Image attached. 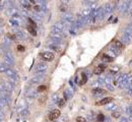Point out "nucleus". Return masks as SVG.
<instances>
[{
  "label": "nucleus",
  "instance_id": "obj_33",
  "mask_svg": "<svg viewBox=\"0 0 132 122\" xmlns=\"http://www.w3.org/2000/svg\"><path fill=\"white\" fill-rule=\"evenodd\" d=\"M95 2H97V0H85L84 4L85 5H92L93 3H95Z\"/></svg>",
  "mask_w": 132,
  "mask_h": 122
},
{
  "label": "nucleus",
  "instance_id": "obj_12",
  "mask_svg": "<svg viewBox=\"0 0 132 122\" xmlns=\"http://www.w3.org/2000/svg\"><path fill=\"white\" fill-rule=\"evenodd\" d=\"M50 37L52 38V39H54V40H59V41H61L62 37H63V34H59V33H53V32H51V34H50Z\"/></svg>",
  "mask_w": 132,
  "mask_h": 122
},
{
  "label": "nucleus",
  "instance_id": "obj_40",
  "mask_svg": "<svg viewBox=\"0 0 132 122\" xmlns=\"http://www.w3.org/2000/svg\"><path fill=\"white\" fill-rule=\"evenodd\" d=\"M35 10L37 11V12H41V11H42V8H41L40 5H36L35 6Z\"/></svg>",
  "mask_w": 132,
  "mask_h": 122
},
{
  "label": "nucleus",
  "instance_id": "obj_2",
  "mask_svg": "<svg viewBox=\"0 0 132 122\" xmlns=\"http://www.w3.org/2000/svg\"><path fill=\"white\" fill-rule=\"evenodd\" d=\"M47 69H48V65H47V63H45V62H40L36 67L37 74L38 75H42V76L44 75V72L46 71Z\"/></svg>",
  "mask_w": 132,
  "mask_h": 122
},
{
  "label": "nucleus",
  "instance_id": "obj_26",
  "mask_svg": "<svg viewBox=\"0 0 132 122\" xmlns=\"http://www.w3.org/2000/svg\"><path fill=\"white\" fill-rule=\"evenodd\" d=\"M29 110L28 109H24L22 111H20V116L21 117H26V116H29Z\"/></svg>",
  "mask_w": 132,
  "mask_h": 122
},
{
  "label": "nucleus",
  "instance_id": "obj_30",
  "mask_svg": "<svg viewBox=\"0 0 132 122\" xmlns=\"http://www.w3.org/2000/svg\"><path fill=\"white\" fill-rule=\"evenodd\" d=\"M125 32H127V33H129V34H131L132 35V22L131 24H129L127 25V28L125 29Z\"/></svg>",
  "mask_w": 132,
  "mask_h": 122
},
{
  "label": "nucleus",
  "instance_id": "obj_32",
  "mask_svg": "<svg viewBox=\"0 0 132 122\" xmlns=\"http://www.w3.org/2000/svg\"><path fill=\"white\" fill-rule=\"evenodd\" d=\"M111 51L114 53L115 55H118L119 53H120V49H118L117 47H115V48H111Z\"/></svg>",
  "mask_w": 132,
  "mask_h": 122
},
{
  "label": "nucleus",
  "instance_id": "obj_42",
  "mask_svg": "<svg viewBox=\"0 0 132 122\" xmlns=\"http://www.w3.org/2000/svg\"><path fill=\"white\" fill-rule=\"evenodd\" d=\"M45 90H46V86H41L38 87V91H39V92H44Z\"/></svg>",
  "mask_w": 132,
  "mask_h": 122
},
{
  "label": "nucleus",
  "instance_id": "obj_34",
  "mask_svg": "<svg viewBox=\"0 0 132 122\" xmlns=\"http://www.w3.org/2000/svg\"><path fill=\"white\" fill-rule=\"evenodd\" d=\"M64 104H65V99H60V100L58 101V105H59V107H63Z\"/></svg>",
  "mask_w": 132,
  "mask_h": 122
},
{
  "label": "nucleus",
  "instance_id": "obj_21",
  "mask_svg": "<svg viewBox=\"0 0 132 122\" xmlns=\"http://www.w3.org/2000/svg\"><path fill=\"white\" fill-rule=\"evenodd\" d=\"M90 13H92V9H90V7H88V8H84L83 10H82V16H89Z\"/></svg>",
  "mask_w": 132,
  "mask_h": 122
},
{
  "label": "nucleus",
  "instance_id": "obj_44",
  "mask_svg": "<svg viewBox=\"0 0 132 122\" xmlns=\"http://www.w3.org/2000/svg\"><path fill=\"white\" fill-rule=\"evenodd\" d=\"M17 49H18V51H20V52L24 51V46H20V45L17 46Z\"/></svg>",
  "mask_w": 132,
  "mask_h": 122
},
{
  "label": "nucleus",
  "instance_id": "obj_17",
  "mask_svg": "<svg viewBox=\"0 0 132 122\" xmlns=\"http://www.w3.org/2000/svg\"><path fill=\"white\" fill-rule=\"evenodd\" d=\"M42 79H43V76L42 75H37L34 78L31 79V83H38V82H40L41 81H42Z\"/></svg>",
  "mask_w": 132,
  "mask_h": 122
},
{
  "label": "nucleus",
  "instance_id": "obj_37",
  "mask_svg": "<svg viewBox=\"0 0 132 122\" xmlns=\"http://www.w3.org/2000/svg\"><path fill=\"white\" fill-rule=\"evenodd\" d=\"M126 112H127V114H129V115H132V105L128 106V108H127V110H126Z\"/></svg>",
  "mask_w": 132,
  "mask_h": 122
},
{
  "label": "nucleus",
  "instance_id": "obj_19",
  "mask_svg": "<svg viewBox=\"0 0 132 122\" xmlns=\"http://www.w3.org/2000/svg\"><path fill=\"white\" fill-rule=\"evenodd\" d=\"M128 2L129 1H126V2H123V4L120 6V11L121 12H123V13H125L126 12V10H127V7H128Z\"/></svg>",
  "mask_w": 132,
  "mask_h": 122
},
{
  "label": "nucleus",
  "instance_id": "obj_16",
  "mask_svg": "<svg viewBox=\"0 0 132 122\" xmlns=\"http://www.w3.org/2000/svg\"><path fill=\"white\" fill-rule=\"evenodd\" d=\"M111 102H112V98H111V97L104 98L103 100H101V102H100V105H103V106H105V105H107V104H109V103H111Z\"/></svg>",
  "mask_w": 132,
  "mask_h": 122
},
{
  "label": "nucleus",
  "instance_id": "obj_35",
  "mask_svg": "<svg viewBox=\"0 0 132 122\" xmlns=\"http://www.w3.org/2000/svg\"><path fill=\"white\" fill-rule=\"evenodd\" d=\"M59 100H58V95L57 94H55L54 96H53V98H52V103H57Z\"/></svg>",
  "mask_w": 132,
  "mask_h": 122
},
{
  "label": "nucleus",
  "instance_id": "obj_3",
  "mask_svg": "<svg viewBox=\"0 0 132 122\" xmlns=\"http://www.w3.org/2000/svg\"><path fill=\"white\" fill-rule=\"evenodd\" d=\"M9 24L11 26H13V28H17L18 25H20V15H14V16H12L10 18V20H9Z\"/></svg>",
  "mask_w": 132,
  "mask_h": 122
},
{
  "label": "nucleus",
  "instance_id": "obj_23",
  "mask_svg": "<svg viewBox=\"0 0 132 122\" xmlns=\"http://www.w3.org/2000/svg\"><path fill=\"white\" fill-rule=\"evenodd\" d=\"M49 47H50L52 50H54V51H56V52H60V47H59V45H57V44H50L49 45Z\"/></svg>",
  "mask_w": 132,
  "mask_h": 122
},
{
  "label": "nucleus",
  "instance_id": "obj_11",
  "mask_svg": "<svg viewBox=\"0 0 132 122\" xmlns=\"http://www.w3.org/2000/svg\"><path fill=\"white\" fill-rule=\"evenodd\" d=\"M26 96H28V98L29 99H35L37 98V91L36 90H29L28 92H26Z\"/></svg>",
  "mask_w": 132,
  "mask_h": 122
},
{
  "label": "nucleus",
  "instance_id": "obj_18",
  "mask_svg": "<svg viewBox=\"0 0 132 122\" xmlns=\"http://www.w3.org/2000/svg\"><path fill=\"white\" fill-rule=\"evenodd\" d=\"M106 109L108 110V111H115V110L117 109V105L116 104H107V106H106Z\"/></svg>",
  "mask_w": 132,
  "mask_h": 122
},
{
  "label": "nucleus",
  "instance_id": "obj_36",
  "mask_svg": "<svg viewBox=\"0 0 132 122\" xmlns=\"http://www.w3.org/2000/svg\"><path fill=\"white\" fill-rule=\"evenodd\" d=\"M112 116L114 118H120V117H121V114H120L119 112H113Z\"/></svg>",
  "mask_w": 132,
  "mask_h": 122
},
{
  "label": "nucleus",
  "instance_id": "obj_15",
  "mask_svg": "<svg viewBox=\"0 0 132 122\" xmlns=\"http://www.w3.org/2000/svg\"><path fill=\"white\" fill-rule=\"evenodd\" d=\"M105 93H106V91L101 89V87H96V89L93 90V94H95V95H103Z\"/></svg>",
  "mask_w": 132,
  "mask_h": 122
},
{
  "label": "nucleus",
  "instance_id": "obj_48",
  "mask_svg": "<svg viewBox=\"0 0 132 122\" xmlns=\"http://www.w3.org/2000/svg\"><path fill=\"white\" fill-rule=\"evenodd\" d=\"M1 8H2V7H1V6H0V10H1Z\"/></svg>",
  "mask_w": 132,
  "mask_h": 122
},
{
  "label": "nucleus",
  "instance_id": "obj_29",
  "mask_svg": "<svg viewBox=\"0 0 132 122\" xmlns=\"http://www.w3.org/2000/svg\"><path fill=\"white\" fill-rule=\"evenodd\" d=\"M34 18H35L37 21H39V22L42 21V16H41L39 13H35V15H34Z\"/></svg>",
  "mask_w": 132,
  "mask_h": 122
},
{
  "label": "nucleus",
  "instance_id": "obj_46",
  "mask_svg": "<svg viewBox=\"0 0 132 122\" xmlns=\"http://www.w3.org/2000/svg\"><path fill=\"white\" fill-rule=\"evenodd\" d=\"M128 94L132 96V89H129V90H128Z\"/></svg>",
  "mask_w": 132,
  "mask_h": 122
},
{
  "label": "nucleus",
  "instance_id": "obj_20",
  "mask_svg": "<svg viewBox=\"0 0 132 122\" xmlns=\"http://www.w3.org/2000/svg\"><path fill=\"white\" fill-rule=\"evenodd\" d=\"M102 59H103L104 62H112L113 61V58L110 56V55H107V54H104L102 56Z\"/></svg>",
  "mask_w": 132,
  "mask_h": 122
},
{
  "label": "nucleus",
  "instance_id": "obj_5",
  "mask_svg": "<svg viewBox=\"0 0 132 122\" xmlns=\"http://www.w3.org/2000/svg\"><path fill=\"white\" fill-rule=\"evenodd\" d=\"M121 40H122L123 43H125V44H130L131 42H132V35L124 30V34H123L122 37H121Z\"/></svg>",
  "mask_w": 132,
  "mask_h": 122
},
{
  "label": "nucleus",
  "instance_id": "obj_22",
  "mask_svg": "<svg viewBox=\"0 0 132 122\" xmlns=\"http://www.w3.org/2000/svg\"><path fill=\"white\" fill-rule=\"evenodd\" d=\"M71 97H72V93H71L70 89L66 90L65 92H64V99H65V100H67V99H70Z\"/></svg>",
  "mask_w": 132,
  "mask_h": 122
},
{
  "label": "nucleus",
  "instance_id": "obj_4",
  "mask_svg": "<svg viewBox=\"0 0 132 122\" xmlns=\"http://www.w3.org/2000/svg\"><path fill=\"white\" fill-rule=\"evenodd\" d=\"M2 86H4V89L9 92V93H11L13 90H14V83H12L10 81H2Z\"/></svg>",
  "mask_w": 132,
  "mask_h": 122
},
{
  "label": "nucleus",
  "instance_id": "obj_14",
  "mask_svg": "<svg viewBox=\"0 0 132 122\" xmlns=\"http://www.w3.org/2000/svg\"><path fill=\"white\" fill-rule=\"evenodd\" d=\"M54 26H56V28H57V29H59L60 30H61V32H64V30H65V25H64L63 24V22L61 21V22H56V24L54 25Z\"/></svg>",
  "mask_w": 132,
  "mask_h": 122
},
{
  "label": "nucleus",
  "instance_id": "obj_31",
  "mask_svg": "<svg viewBox=\"0 0 132 122\" xmlns=\"http://www.w3.org/2000/svg\"><path fill=\"white\" fill-rule=\"evenodd\" d=\"M81 77H82V78H81V82H80V83H81V85H83V83H85L86 81H88V77H86V75H85L84 73L81 74Z\"/></svg>",
  "mask_w": 132,
  "mask_h": 122
},
{
  "label": "nucleus",
  "instance_id": "obj_43",
  "mask_svg": "<svg viewBox=\"0 0 132 122\" xmlns=\"http://www.w3.org/2000/svg\"><path fill=\"white\" fill-rule=\"evenodd\" d=\"M66 7H67V5H64V4H62L61 6H60V10H61V11H65L66 10Z\"/></svg>",
  "mask_w": 132,
  "mask_h": 122
},
{
  "label": "nucleus",
  "instance_id": "obj_49",
  "mask_svg": "<svg viewBox=\"0 0 132 122\" xmlns=\"http://www.w3.org/2000/svg\"><path fill=\"white\" fill-rule=\"evenodd\" d=\"M0 122H1V119H0Z\"/></svg>",
  "mask_w": 132,
  "mask_h": 122
},
{
  "label": "nucleus",
  "instance_id": "obj_28",
  "mask_svg": "<svg viewBox=\"0 0 132 122\" xmlns=\"http://www.w3.org/2000/svg\"><path fill=\"white\" fill-rule=\"evenodd\" d=\"M7 67L8 66L5 65V64H0V72H1V73H5Z\"/></svg>",
  "mask_w": 132,
  "mask_h": 122
},
{
  "label": "nucleus",
  "instance_id": "obj_10",
  "mask_svg": "<svg viewBox=\"0 0 132 122\" xmlns=\"http://www.w3.org/2000/svg\"><path fill=\"white\" fill-rule=\"evenodd\" d=\"M123 77H124V74H119V75H117V76H116V78L114 79V85H115V86H120V85L122 83Z\"/></svg>",
  "mask_w": 132,
  "mask_h": 122
},
{
  "label": "nucleus",
  "instance_id": "obj_38",
  "mask_svg": "<svg viewBox=\"0 0 132 122\" xmlns=\"http://www.w3.org/2000/svg\"><path fill=\"white\" fill-rule=\"evenodd\" d=\"M104 119H105V117H104V115L103 114H99V116H98V120H99L100 122H103L104 121Z\"/></svg>",
  "mask_w": 132,
  "mask_h": 122
},
{
  "label": "nucleus",
  "instance_id": "obj_45",
  "mask_svg": "<svg viewBox=\"0 0 132 122\" xmlns=\"http://www.w3.org/2000/svg\"><path fill=\"white\" fill-rule=\"evenodd\" d=\"M70 0H61V3L64 5H68V3H69Z\"/></svg>",
  "mask_w": 132,
  "mask_h": 122
},
{
  "label": "nucleus",
  "instance_id": "obj_6",
  "mask_svg": "<svg viewBox=\"0 0 132 122\" xmlns=\"http://www.w3.org/2000/svg\"><path fill=\"white\" fill-rule=\"evenodd\" d=\"M60 111L59 110H57V109H55V110H53V111L50 113V115H49V119H50L51 121H54V120H56L57 118H59L60 117Z\"/></svg>",
  "mask_w": 132,
  "mask_h": 122
},
{
  "label": "nucleus",
  "instance_id": "obj_27",
  "mask_svg": "<svg viewBox=\"0 0 132 122\" xmlns=\"http://www.w3.org/2000/svg\"><path fill=\"white\" fill-rule=\"evenodd\" d=\"M16 37L20 39H24V38H25V35L22 30H18V32H16Z\"/></svg>",
  "mask_w": 132,
  "mask_h": 122
},
{
  "label": "nucleus",
  "instance_id": "obj_9",
  "mask_svg": "<svg viewBox=\"0 0 132 122\" xmlns=\"http://www.w3.org/2000/svg\"><path fill=\"white\" fill-rule=\"evenodd\" d=\"M102 8H103V12H104V15H105V16H106V15H108V14L113 10L112 4H110V3H106V4H105L103 7H102Z\"/></svg>",
  "mask_w": 132,
  "mask_h": 122
},
{
  "label": "nucleus",
  "instance_id": "obj_41",
  "mask_svg": "<svg viewBox=\"0 0 132 122\" xmlns=\"http://www.w3.org/2000/svg\"><path fill=\"white\" fill-rule=\"evenodd\" d=\"M119 122H129V120H128L127 118H125V117H120Z\"/></svg>",
  "mask_w": 132,
  "mask_h": 122
},
{
  "label": "nucleus",
  "instance_id": "obj_25",
  "mask_svg": "<svg viewBox=\"0 0 132 122\" xmlns=\"http://www.w3.org/2000/svg\"><path fill=\"white\" fill-rule=\"evenodd\" d=\"M114 45H115L118 49H120V50H121V49H123V47H124L123 44H122V42L117 41V40H115V41H114Z\"/></svg>",
  "mask_w": 132,
  "mask_h": 122
},
{
  "label": "nucleus",
  "instance_id": "obj_1",
  "mask_svg": "<svg viewBox=\"0 0 132 122\" xmlns=\"http://www.w3.org/2000/svg\"><path fill=\"white\" fill-rule=\"evenodd\" d=\"M132 82V75L131 74H124V77H123V81H122V83L120 85V87L121 89H128L130 86Z\"/></svg>",
  "mask_w": 132,
  "mask_h": 122
},
{
  "label": "nucleus",
  "instance_id": "obj_13",
  "mask_svg": "<svg viewBox=\"0 0 132 122\" xmlns=\"http://www.w3.org/2000/svg\"><path fill=\"white\" fill-rule=\"evenodd\" d=\"M5 59L9 60L11 63H13V64H14V58H13V55H12V53H11V52L7 51V52L5 53Z\"/></svg>",
  "mask_w": 132,
  "mask_h": 122
},
{
  "label": "nucleus",
  "instance_id": "obj_47",
  "mask_svg": "<svg viewBox=\"0 0 132 122\" xmlns=\"http://www.w3.org/2000/svg\"><path fill=\"white\" fill-rule=\"evenodd\" d=\"M29 2H31V3H35L36 1H35V0H29Z\"/></svg>",
  "mask_w": 132,
  "mask_h": 122
},
{
  "label": "nucleus",
  "instance_id": "obj_24",
  "mask_svg": "<svg viewBox=\"0 0 132 122\" xmlns=\"http://www.w3.org/2000/svg\"><path fill=\"white\" fill-rule=\"evenodd\" d=\"M28 30L32 34L33 36H37V32H36V28H35V26H33V25H29L28 26Z\"/></svg>",
  "mask_w": 132,
  "mask_h": 122
},
{
  "label": "nucleus",
  "instance_id": "obj_7",
  "mask_svg": "<svg viewBox=\"0 0 132 122\" xmlns=\"http://www.w3.org/2000/svg\"><path fill=\"white\" fill-rule=\"evenodd\" d=\"M106 67H107V65H105L104 63L99 64V65H98L95 68V70H93V73H95V74H101V73H103V72L105 71V69H106Z\"/></svg>",
  "mask_w": 132,
  "mask_h": 122
},
{
  "label": "nucleus",
  "instance_id": "obj_8",
  "mask_svg": "<svg viewBox=\"0 0 132 122\" xmlns=\"http://www.w3.org/2000/svg\"><path fill=\"white\" fill-rule=\"evenodd\" d=\"M54 54L52 52H44L42 53V58L45 60V61H52L54 59Z\"/></svg>",
  "mask_w": 132,
  "mask_h": 122
},
{
  "label": "nucleus",
  "instance_id": "obj_39",
  "mask_svg": "<svg viewBox=\"0 0 132 122\" xmlns=\"http://www.w3.org/2000/svg\"><path fill=\"white\" fill-rule=\"evenodd\" d=\"M76 121H77V122H85V119H84L83 117H80V116H79V117L76 118Z\"/></svg>",
  "mask_w": 132,
  "mask_h": 122
}]
</instances>
